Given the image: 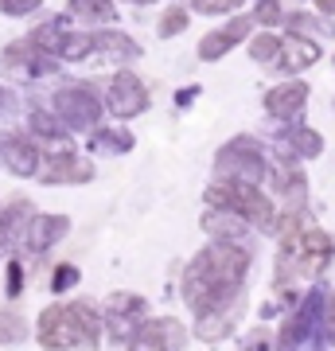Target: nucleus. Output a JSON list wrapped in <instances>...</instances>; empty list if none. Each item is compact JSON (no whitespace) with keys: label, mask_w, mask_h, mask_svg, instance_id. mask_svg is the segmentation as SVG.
<instances>
[{"label":"nucleus","mask_w":335,"mask_h":351,"mask_svg":"<svg viewBox=\"0 0 335 351\" xmlns=\"http://www.w3.org/2000/svg\"><path fill=\"white\" fill-rule=\"evenodd\" d=\"M249 274V250L238 242L211 239L203 250L191 258L184 274V301L195 316L223 313L238 301Z\"/></svg>","instance_id":"obj_1"},{"label":"nucleus","mask_w":335,"mask_h":351,"mask_svg":"<svg viewBox=\"0 0 335 351\" xmlns=\"http://www.w3.org/2000/svg\"><path fill=\"white\" fill-rule=\"evenodd\" d=\"M39 343L43 348H98L101 320L90 304H51L39 316Z\"/></svg>","instance_id":"obj_2"},{"label":"nucleus","mask_w":335,"mask_h":351,"mask_svg":"<svg viewBox=\"0 0 335 351\" xmlns=\"http://www.w3.org/2000/svg\"><path fill=\"white\" fill-rule=\"evenodd\" d=\"M214 176L242 180V184H261V180H269V164L261 160V145L253 137H234L214 156Z\"/></svg>","instance_id":"obj_3"},{"label":"nucleus","mask_w":335,"mask_h":351,"mask_svg":"<svg viewBox=\"0 0 335 351\" xmlns=\"http://www.w3.org/2000/svg\"><path fill=\"white\" fill-rule=\"evenodd\" d=\"M55 113L62 117L66 129L90 133L94 125H101V101L90 86H62L55 94Z\"/></svg>","instance_id":"obj_4"},{"label":"nucleus","mask_w":335,"mask_h":351,"mask_svg":"<svg viewBox=\"0 0 335 351\" xmlns=\"http://www.w3.org/2000/svg\"><path fill=\"white\" fill-rule=\"evenodd\" d=\"M320 320H323V289H312L308 297H300V304L288 313L285 324H281L277 343H281V348H304V343L316 339Z\"/></svg>","instance_id":"obj_5"},{"label":"nucleus","mask_w":335,"mask_h":351,"mask_svg":"<svg viewBox=\"0 0 335 351\" xmlns=\"http://www.w3.org/2000/svg\"><path fill=\"white\" fill-rule=\"evenodd\" d=\"M145 316H149V301L137 297V293H113L110 301H106V324H110V332H113V343H125V348H129L133 328H137Z\"/></svg>","instance_id":"obj_6"},{"label":"nucleus","mask_w":335,"mask_h":351,"mask_svg":"<svg viewBox=\"0 0 335 351\" xmlns=\"http://www.w3.org/2000/svg\"><path fill=\"white\" fill-rule=\"evenodd\" d=\"M106 101H110V113L117 117V121H129V117H137V113L149 110V90H145V82H140L137 75L117 71L113 82H110Z\"/></svg>","instance_id":"obj_7"},{"label":"nucleus","mask_w":335,"mask_h":351,"mask_svg":"<svg viewBox=\"0 0 335 351\" xmlns=\"http://www.w3.org/2000/svg\"><path fill=\"white\" fill-rule=\"evenodd\" d=\"M66 230H71V219H66V215H27L20 242H24L27 254H43V250H51L55 242L66 239Z\"/></svg>","instance_id":"obj_8"},{"label":"nucleus","mask_w":335,"mask_h":351,"mask_svg":"<svg viewBox=\"0 0 335 351\" xmlns=\"http://www.w3.org/2000/svg\"><path fill=\"white\" fill-rule=\"evenodd\" d=\"M36 176L43 184H86V180H94V164L78 160L71 149H62V152H51L47 160H39Z\"/></svg>","instance_id":"obj_9"},{"label":"nucleus","mask_w":335,"mask_h":351,"mask_svg":"<svg viewBox=\"0 0 335 351\" xmlns=\"http://www.w3.org/2000/svg\"><path fill=\"white\" fill-rule=\"evenodd\" d=\"M39 145L27 133H4L0 137V164L12 176H36L39 172Z\"/></svg>","instance_id":"obj_10"},{"label":"nucleus","mask_w":335,"mask_h":351,"mask_svg":"<svg viewBox=\"0 0 335 351\" xmlns=\"http://www.w3.org/2000/svg\"><path fill=\"white\" fill-rule=\"evenodd\" d=\"M249 32H253V16H238V20H230V24L214 27V32H207V36L199 39V59H203V63L223 59L230 47H238L242 39H249Z\"/></svg>","instance_id":"obj_11"},{"label":"nucleus","mask_w":335,"mask_h":351,"mask_svg":"<svg viewBox=\"0 0 335 351\" xmlns=\"http://www.w3.org/2000/svg\"><path fill=\"white\" fill-rule=\"evenodd\" d=\"M187 343V332L179 320L172 316H160V320H140L133 328V339H129V348H184Z\"/></svg>","instance_id":"obj_12"},{"label":"nucleus","mask_w":335,"mask_h":351,"mask_svg":"<svg viewBox=\"0 0 335 351\" xmlns=\"http://www.w3.org/2000/svg\"><path fill=\"white\" fill-rule=\"evenodd\" d=\"M320 59V47H316V39H304L300 32H288L281 39V51H277V71H285V75H297L304 66H312Z\"/></svg>","instance_id":"obj_13"},{"label":"nucleus","mask_w":335,"mask_h":351,"mask_svg":"<svg viewBox=\"0 0 335 351\" xmlns=\"http://www.w3.org/2000/svg\"><path fill=\"white\" fill-rule=\"evenodd\" d=\"M308 101V86L304 82H277L273 90H265V113H273L277 121H293Z\"/></svg>","instance_id":"obj_14"},{"label":"nucleus","mask_w":335,"mask_h":351,"mask_svg":"<svg viewBox=\"0 0 335 351\" xmlns=\"http://www.w3.org/2000/svg\"><path fill=\"white\" fill-rule=\"evenodd\" d=\"M246 219L238 211H226V207H207V215H203V230L211 234V239H226V242H238V246H246V250H253L246 239Z\"/></svg>","instance_id":"obj_15"},{"label":"nucleus","mask_w":335,"mask_h":351,"mask_svg":"<svg viewBox=\"0 0 335 351\" xmlns=\"http://www.w3.org/2000/svg\"><path fill=\"white\" fill-rule=\"evenodd\" d=\"M273 188H277V199L285 203V211H300L308 207V180L297 172V168H273Z\"/></svg>","instance_id":"obj_16"},{"label":"nucleus","mask_w":335,"mask_h":351,"mask_svg":"<svg viewBox=\"0 0 335 351\" xmlns=\"http://www.w3.org/2000/svg\"><path fill=\"white\" fill-rule=\"evenodd\" d=\"M27 215H32V203L27 199H16V203H8V207L0 211V254L12 250V242H20Z\"/></svg>","instance_id":"obj_17"},{"label":"nucleus","mask_w":335,"mask_h":351,"mask_svg":"<svg viewBox=\"0 0 335 351\" xmlns=\"http://www.w3.org/2000/svg\"><path fill=\"white\" fill-rule=\"evenodd\" d=\"M281 145L293 149L297 156H308V160H316V156L323 152V137L316 133V129H308V125H297V117H293V125L288 129H281Z\"/></svg>","instance_id":"obj_18"},{"label":"nucleus","mask_w":335,"mask_h":351,"mask_svg":"<svg viewBox=\"0 0 335 351\" xmlns=\"http://www.w3.org/2000/svg\"><path fill=\"white\" fill-rule=\"evenodd\" d=\"M94 51L110 55V59H117V63H133V59H140L137 39L121 36V32H101V36H94Z\"/></svg>","instance_id":"obj_19"},{"label":"nucleus","mask_w":335,"mask_h":351,"mask_svg":"<svg viewBox=\"0 0 335 351\" xmlns=\"http://www.w3.org/2000/svg\"><path fill=\"white\" fill-rule=\"evenodd\" d=\"M27 129H32L39 141H51V145H62V141H66V125H62L59 113L32 110V113H27Z\"/></svg>","instance_id":"obj_20"},{"label":"nucleus","mask_w":335,"mask_h":351,"mask_svg":"<svg viewBox=\"0 0 335 351\" xmlns=\"http://www.w3.org/2000/svg\"><path fill=\"white\" fill-rule=\"evenodd\" d=\"M90 149L129 152V149H133V133H129V129H101V125H94V129H90Z\"/></svg>","instance_id":"obj_21"},{"label":"nucleus","mask_w":335,"mask_h":351,"mask_svg":"<svg viewBox=\"0 0 335 351\" xmlns=\"http://www.w3.org/2000/svg\"><path fill=\"white\" fill-rule=\"evenodd\" d=\"M71 12L82 16V20H94V24H113L117 20V8L110 0H71Z\"/></svg>","instance_id":"obj_22"},{"label":"nucleus","mask_w":335,"mask_h":351,"mask_svg":"<svg viewBox=\"0 0 335 351\" xmlns=\"http://www.w3.org/2000/svg\"><path fill=\"white\" fill-rule=\"evenodd\" d=\"M195 332H199V339H203V343H214V339H223L226 332H230V308H223V313H207V316H199Z\"/></svg>","instance_id":"obj_23"},{"label":"nucleus","mask_w":335,"mask_h":351,"mask_svg":"<svg viewBox=\"0 0 335 351\" xmlns=\"http://www.w3.org/2000/svg\"><path fill=\"white\" fill-rule=\"evenodd\" d=\"M277 51H281V36H277V32H261V36L249 39V55H253V63H261V66H273Z\"/></svg>","instance_id":"obj_24"},{"label":"nucleus","mask_w":335,"mask_h":351,"mask_svg":"<svg viewBox=\"0 0 335 351\" xmlns=\"http://www.w3.org/2000/svg\"><path fill=\"white\" fill-rule=\"evenodd\" d=\"M90 51H94V36L90 32H62L55 55H62V59H86Z\"/></svg>","instance_id":"obj_25"},{"label":"nucleus","mask_w":335,"mask_h":351,"mask_svg":"<svg viewBox=\"0 0 335 351\" xmlns=\"http://www.w3.org/2000/svg\"><path fill=\"white\" fill-rule=\"evenodd\" d=\"M184 27H187V8H184V4H175V8H168V12H164V20H160V36L164 39L179 36Z\"/></svg>","instance_id":"obj_26"},{"label":"nucleus","mask_w":335,"mask_h":351,"mask_svg":"<svg viewBox=\"0 0 335 351\" xmlns=\"http://www.w3.org/2000/svg\"><path fill=\"white\" fill-rule=\"evenodd\" d=\"M285 24H288V32H300V36H304V32H320V36L332 32V24H316V16H308V12H293Z\"/></svg>","instance_id":"obj_27"},{"label":"nucleus","mask_w":335,"mask_h":351,"mask_svg":"<svg viewBox=\"0 0 335 351\" xmlns=\"http://www.w3.org/2000/svg\"><path fill=\"white\" fill-rule=\"evenodd\" d=\"M20 339H24V320L4 313L0 316V343H20Z\"/></svg>","instance_id":"obj_28"},{"label":"nucleus","mask_w":335,"mask_h":351,"mask_svg":"<svg viewBox=\"0 0 335 351\" xmlns=\"http://www.w3.org/2000/svg\"><path fill=\"white\" fill-rule=\"evenodd\" d=\"M281 20H285V16H281V4H277V0H258V12H253V24L277 27Z\"/></svg>","instance_id":"obj_29"},{"label":"nucleus","mask_w":335,"mask_h":351,"mask_svg":"<svg viewBox=\"0 0 335 351\" xmlns=\"http://www.w3.org/2000/svg\"><path fill=\"white\" fill-rule=\"evenodd\" d=\"M78 285V269L75 265H55V274H51V289L55 293H66V289Z\"/></svg>","instance_id":"obj_30"},{"label":"nucleus","mask_w":335,"mask_h":351,"mask_svg":"<svg viewBox=\"0 0 335 351\" xmlns=\"http://www.w3.org/2000/svg\"><path fill=\"white\" fill-rule=\"evenodd\" d=\"M43 0H0V12L4 16H27V12H36Z\"/></svg>","instance_id":"obj_31"},{"label":"nucleus","mask_w":335,"mask_h":351,"mask_svg":"<svg viewBox=\"0 0 335 351\" xmlns=\"http://www.w3.org/2000/svg\"><path fill=\"white\" fill-rule=\"evenodd\" d=\"M242 0H195V8L199 12H207V16H214V12H230V8H238Z\"/></svg>","instance_id":"obj_32"},{"label":"nucleus","mask_w":335,"mask_h":351,"mask_svg":"<svg viewBox=\"0 0 335 351\" xmlns=\"http://www.w3.org/2000/svg\"><path fill=\"white\" fill-rule=\"evenodd\" d=\"M20 289H24V265L12 262V265H8V297H16Z\"/></svg>","instance_id":"obj_33"},{"label":"nucleus","mask_w":335,"mask_h":351,"mask_svg":"<svg viewBox=\"0 0 335 351\" xmlns=\"http://www.w3.org/2000/svg\"><path fill=\"white\" fill-rule=\"evenodd\" d=\"M0 113H16V94L0 86Z\"/></svg>","instance_id":"obj_34"},{"label":"nucleus","mask_w":335,"mask_h":351,"mask_svg":"<svg viewBox=\"0 0 335 351\" xmlns=\"http://www.w3.org/2000/svg\"><path fill=\"white\" fill-rule=\"evenodd\" d=\"M195 94H199L195 86H187V90H179V94H175V106H191V101H195Z\"/></svg>","instance_id":"obj_35"},{"label":"nucleus","mask_w":335,"mask_h":351,"mask_svg":"<svg viewBox=\"0 0 335 351\" xmlns=\"http://www.w3.org/2000/svg\"><path fill=\"white\" fill-rule=\"evenodd\" d=\"M316 8H320L323 16H335V0H316Z\"/></svg>","instance_id":"obj_36"},{"label":"nucleus","mask_w":335,"mask_h":351,"mask_svg":"<svg viewBox=\"0 0 335 351\" xmlns=\"http://www.w3.org/2000/svg\"><path fill=\"white\" fill-rule=\"evenodd\" d=\"M129 4H152V0H129Z\"/></svg>","instance_id":"obj_37"}]
</instances>
